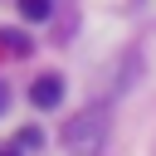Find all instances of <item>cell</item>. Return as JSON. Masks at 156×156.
<instances>
[{
  "label": "cell",
  "instance_id": "6da1fadb",
  "mask_svg": "<svg viewBox=\"0 0 156 156\" xmlns=\"http://www.w3.org/2000/svg\"><path fill=\"white\" fill-rule=\"evenodd\" d=\"M102 136H107V107H88L83 117H73V122L63 127L68 156H93V151L102 146Z\"/></svg>",
  "mask_w": 156,
  "mask_h": 156
},
{
  "label": "cell",
  "instance_id": "7a4b0ae2",
  "mask_svg": "<svg viewBox=\"0 0 156 156\" xmlns=\"http://www.w3.org/2000/svg\"><path fill=\"white\" fill-rule=\"evenodd\" d=\"M29 102H34V107H58V102H63V78H58V73H44V78H34V88H29Z\"/></svg>",
  "mask_w": 156,
  "mask_h": 156
},
{
  "label": "cell",
  "instance_id": "3957f363",
  "mask_svg": "<svg viewBox=\"0 0 156 156\" xmlns=\"http://www.w3.org/2000/svg\"><path fill=\"white\" fill-rule=\"evenodd\" d=\"M20 15L24 20H44L49 15V0H20Z\"/></svg>",
  "mask_w": 156,
  "mask_h": 156
},
{
  "label": "cell",
  "instance_id": "277c9868",
  "mask_svg": "<svg viewBox=\"0 0 156 156\" xmlns=\"http://www.w3.org/2000/svg\"><path fill=\"white\" fill-rule=\"evenodd\" d=\"M0 98H5V88H0Z\"/></svg>",
  "mask_w": 156,
  "mask_h": 156
}]
</instances>
